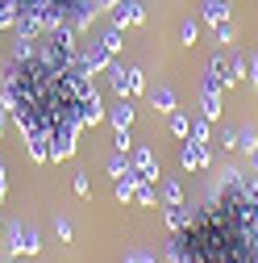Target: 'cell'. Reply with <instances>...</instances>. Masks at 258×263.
Wrapping results in <instances>:
<instances>
[{"label":"cell","instance_id":"obj_1","mask_svg":"<svg viewBox=\"0 0 258 263\" xmlns=\"http://www.w3.org/2000/svg\"><path fill=\"white\" fill-rule=\"evenodd\" d=\"M96 84L79 67H54L42 54L29 59H9L5 67V88L0 101L9 105V117L21 125L25 142L42 138L50 146V159L62 163L75 155V134H79V101Z\"/></svg>","mask_w":258,"mask_h":263},{"label":"cell","instance_id":"obj_2","mask_svg":"<svg viewBox=\"0 0 258 263\" xmlns=\"http://www.w3.org/2000/svg\"><path fill=\"white\" fill-rule=\"evenodd\" d=\"M171 263H258V176L225 167L217 192L171 234Z\"/></svg>","mask_w":258,"mask_h":263},{"label":"cell","instance_id":"obj_3","mask_svg":"<svg viewBox=\"0 0 258 263\" xmlns=\"http://www.w3.org/2000/svg\"><path fill=\"white\" fill-rule=\"evenodd\" d=\"M5 234H9V255H38L42 251V238H38V230L34 226H21V221H9L5 226Z\"/></svg>","mask_w":258,"mask_h":263},{"label":"cell","instance_id":"obj_4","mask_svg":"<svg viewBox=\"0 0 258 263\" xmlns=\"http://www.w3.org/2000/svg\"><path fill=\"white\" fill-rule=\"evenodd\" d=\"M109 84H113L117 96H129V101H134V96L146 88L142 71H138V67H121V63H109Z\"/></svg>","mask_w":258,"mask_h":263},{"label":"cell","instance_id":"obj_5","mask_svg":"<svg viewBox=\"0 0 258 263\" xmlns=\"http://www.w3.org/2000/svg\"><path fill=\"white\" fill-rule=\"evenodd\" d=\"M179 163H183V172H204L208 163H212V155H208V146H204V142H191V138H183Z\"/></svg>","mask_w":258,"mask_h":263},{"label":"cell","instance_id":"obj_6","mask_svg":"<svg viewBox=\"0 0 258 263\" xmlns=\"http://www.w3.org/2000/svg\"><path fill=\"white\" fill-rule=\"evenodd\" d=\"M129 167H134L142 180H158V176H163V172H158V159H154V151L150 146H134V151H129Z\"/></svg>","mask_w":258,"mask_h":263},{"label":"cell","instance_id":"obj_7","mask_svg":"<svg viewBox=\"0 0 258 263\" xmlns=\"http://www.w3.org/2000/svg\"><path fill=\"white\" fill-rule=\"evenodd\" d=\"M146 13H142V0H117L113 5V25L125 29V25H142Z\"/></svg>","mask_w":258,"mask_h":263},{"label":"cell","instance_id":"obj_8","mask_svg":"<svg viewBox=\"0 0 258 263\" xmlns=\"http://www.w3.org/2000/svg\"><path fill=\"white\" fill-rule=\"evenodd\" d=\"M109 63H113V50H109L104 42H92V50H88V54H79V67H83L88 76L109 71Z\"/></svg>","mask_w":258,"mask_h":263},{"label":"cell","instance_id":"obj_9","mask_svg":"<svg viewBox=\"0 0 258 263\" xmlns=\"http://www.w3.org/2000/svg\"><path fill=\"white\" fill-rule=\"evenodd\" d=\"M221 109H225V92H221V88H208V84H200V117L217 121V117H221Z\"/></svg>","mask_w":258,"mask_h":263},{"label":"cell","instance_id":"obj_10","mask_svg":"<svg viewBox=\"0 0 258 263\" xmlns=\"http://www.w3.org/2000/svg\"><path fill=\"white\" fill-rule=\"evenodd\" d=\"M96 121H104V105H100V92L92 88L79 101V125H96Z\"/></svg>","mask_w":258,"mask_h":263},{"label":"cell","instance_id":"obj_11","mask_svg":"<svg viewBox=\"0 0 258 263\" xmlns=\"http://www.w3.org/2000/svg\"><path fill=\"white\" fill-rule=\"evenodd\" d=\"M138 180H142V176H138L134 167H129V172H125L121 180H113V196H117L121 205H134V192H138Z\"/></svg>","mask_w":258,"mask_h":263},{"label":"cell","instance_id":"obj_12","mask_svg":"<svg viewBox=\"0 0 258 263\" xmlns=\"http://www.w3.org/2000/svg\"><path fill=\"white\" fill-rule=\"evenodd\" d=\"M109 121H113V129H129V125H134V101L121 96V101L109 109Z\"/></svg>","mask_w":258,"mask_h":263},{"label":"cell","instance_id":"obj_13","mask_svg":"<svg viewBox=\"0 0 258 263\" xmlns=\"http://www.w3.org/2000/svg\"><path fill=\"white\" fill-rule=\"evenodd\" d=\"M200 17H204L212 29H217V25H225V21H229V0H204Z\"/></svg>","mask_w":258,"mask_h":263},{"label":"cell","instance_id":"obj_14","mask_svg":"<svg viewBox=\"0 0 258 263\" xmlns=\"http://www.w3.org/2000/svg\"><path fill=\"white\" fill-rule=\"evenodd\" d=\"M134 205H142V209H154V205H158V192H154V184H150V180H138Z\"/></svg>","mask_w":258,"mask_h":263},{"label":"cell","instance_id":"obj_15","mask_svg":"<svg viewBox=\"0 0 258 263\" xmlns=\"http://www.w3.org/2000/svg\"><path fill=\"white\" fill-rule=\"evenodd\" d=\"M246 71H250V63H246L242 54H229V76H225V88H233L238 80H246Z\"/></svg>","mask_w":258,"mask_h":263},{"label":"cell","instance_id":"obj_16","mask_svg":"<svg viewBox=\"0 0 258 263\" xmlns=\"http://www.w3.org/2000/svg\"><path fill=\"white\" fill-rule=\"evenodd\" d=\"M163 205H167V209L183 205V184H179V180H163Z\"/></svg>","mask_w":258,"mask_h":263},{"label":"cell","instance_id":"obj_17","mask_svg":"<svg viewBox=\"0 0 258 263\" xmlns=\"http://www.w3.org/2000/svg\"><path fill=\"white\" fill-rule=\"evenodd\" d=\"M191 221V209L187 205H175V209H167V226H171V234H179V230Z\"/></svg>","mask_w":258,"mask_h":263},{"label":"cell","instance_id":"obj_18","mask_svg":"<svg viewBox=\"0 0 258 263\" xmlns=\"http://www.w3.org/2000/svg\"><path fill=\"white\" fill-rule=\"evenodd\" d=\"M154 109H158V113H175V92H171L167 84L154 92Z\"/></svg>","mask_w":258,"mask_h":263},{"label":"cell","instance_id":"obj_19","mask_svg":"<svg viewBox=\"0 0 258 263\" xmlns=\"http://www.w3.org/2000/svg\"><path fill=\"white\" fill-rule=\"evenodd\" d=\"M208 125H212L208 117H196V121L187 125V138H191V142H204V146H208Z\"/></svg>","mask_w":258,"mask_h":263},{"label":"cell","instance_id":"obj_20","mask_svg":"<svg viewBox=\"0 0 258 263\" xmlns=\"http://www.w3.org/2000/svg\"><path fill=\"white\" fill-rule=\"evenodd\" d=\"M179 42H183V46H196V42H200V25H196V21H183V25H179Z\"/></svg>","mask_w":258,"mask_h":263},{"label":"cell","instance_id":"obj_21","mask_svg":"<svg viewBox=\"0 0 258 263\" xmlns=\"http://www.w3.org/2000/svg\"><path fill=\"white\" fill-rule=\"evenodd\" d=\"M121 34H125V29H117V25H109V29H104V34H100V42H104V46H109V50L117 54V50L125 46V42H121Z\"/></svg>","mask_w":258,"mask_h":263},{"label":"cell","instance_id":"obj_22","mask_svg":"<svg viewBox=\"0 0 258 263\" xmlns=\"http://www.w3.org/2000/svg\"><path fill=\"white\" fill-rule=\"evenodd\" d=\"M125 172H129V155H121V151H117V155L109 159V176H113V180H121Z\"/></svg>","mask_w":258,"mask_h":263},{"label":"cell","instance_id":"obj_23","mask_svg":"<svg viewBox=\"0 0 258 263\" xmlns=\"http://www.w3.org/2000/svg\"><path fill=\"white\" fill-rule=\"evenodd\" d=\"M238 146H242L246 155H250V151L258 146V134H254V129H250V125H242V129H238Z\"/></svg>","mask_w":258,"mask_h":263},{"label":"cell","instance_id":"obj_24","mask_svg":"<svg viewBox=\"0 0 258 263\" xmlns=\"http://www.w3.org/2000/svg\"><path fill=\"white\" fill-rule=\"evenodd\" d=\"M54 234H58V242H71L75 238V226L67 217H54Z\"/></svg>","mask_w":258,"mask_h":263},{"label":"cell","instance_id":"obj_25","mask_svg":"<svg viewBox=\"0 0 258 263\" xmlns=\"http://www.w3.org/2000/svg\"><path fill=\"white\" fill-rule=\"evenodd\" d=\"M113 146H117L121 155H129V151H134V138H129V129H113Z\"/></svg>","mask_w":258,"mask_h":263},{"label":"cell","instance_id":"obj_26","mask_svg":"<svg viewBox=\"0 0 258 263\" xmlns=\"http://www.w3.org/2000/svg\"><path fill=\"white\" fill-rule=\"evenodd\" d=\"M187 125H191V121H187L183 113H175V117H171V134H175V138H187Z\"/></svg>","mask_w":258,"mask_h":263},{"label":"cell","instance_id":"obj_27","mask_svg":"<svg viewBox=\"0 0 258 263\" xmlns=\"http://www.w3.org/2000/svg\"><path fill=\"white\" fill-rule=\"evenodd\" d=\"M71 188H75V196H88V192H92V184H88V176H83V172H75Z\"/></svg>","mask_w":258,"mask_h":263},{"label":"cell","instance_id":"obj_28","mask_svg":"<svg viewBox=\"0 0 258 263\" xmlns=\"http://www.w3.org/2000/svg\"><path fill=\"white\" fill-rule=\"evenodd\" d=\"M217 42H221V46H229V42H233V25H229V21L217 25Z\"/></svg>","mask_w":258,"mask_h":263},{"label":"cell","instance_id":"obj_29","mask_svg":"<svg viewBox=\"0 0 258 263\" xmlns=\"http://www.w3.org/2000/svg\"><path fill=\"white\" fill-rule=\"evenodd\" d=\"M246 80H250V84H254V88H258V54H254V59H250V76H246Z\"/></svg>","mask_w":258,"mask_h":263},{"label":"cell","instance_id":"obj_30","mask_svg":"<svg viewBox=\"0 0 258 263\" xmlns=\"http://www.w3.org/2000/svg\"><path fill=\"white\" fill-rule=\"evenodd\" d=\"M5 121H9V105L0 101V138H5Z\"/></svg>","mask_w":258,"mask_h":263},{"label":"cell","instance_id":"obj_31","mask_svg":"<svg viewBox=\"0 0 258 263\" xmlns=\"http://www.w3.org/2000/svg\"><path fill=\"white\" fill-rule=\"evenodd\" d=\"M5 192H9V184H5V163H0V205H5Z\"/></svg>","mask_w":258,"mask_h":263},{"label":"cell","instance_id":"obj_32","mask_svg":"<svg viewBox=\"0 0 258 263\" xmlns=\"http://www.w3.org/2000/svg\"><path fill=\"white\" fill-rule=\"evenodd\" d=\"M246 159H250V172H254V176H258V146H254V151H250V155H246Z\"/></svg>","mask_w":258,"mask_h":263},{"label":"cell","instance_id":"obj_33","mask_svg":"<svg viewBox=\"0 0 258 263\" xmlns=\"http://www.w3.org/2000/svg\"><path fill=\"white\" fill-rule=\"evenodd\" d=\"M113 5H117V0H92V9H96V13H100V9H113Z\"/></svg>","mask_w":258,"mask_h":263},{"label":"cell","instance_id":"obj_34","mask_svg":"<svg viewBox=\"0 0 258 263\" xmlns=\"http://www.w3.org/2000/svg\"><path fill=\"white\" fill-rule=\"evenodd\" d=\"M134 255H138V263H158V259H154V255H146V251H134Z\"/></svg>","mask_w":258,"mask_h":263},{"label":"cell","instance_id":"obj_35","mask_svg":"<svg viewBox=\"0 0 258 263\" xmlns=\"http://www.w3.org/2000/svg\"><path fill=\"white\" fill-rule=\"evenodd\" d=\"M125 263H138V255H125Z\"/></svg>","mask_w":258,"mask_h":263},{"label":"cell","instance_id":"obj_36","mask_svg":"<svg viewBox=\"0 0 258 263\" xmlns=\"http://www.w3.org/2000/svg\"><path fill=\"white\" fill-rule=\"evenodd\" d=\"M0 263H13V255H9V259H0Z\"/></svg>","mask_w":258,"mask_h":263},{"label":"cell","instance_id":"obj_37","mask_svg":"<svg viewBox=\"0 0 258 263\" xmlns=\"http://www.w3.org/2000/svg\"><path fill=\"white\" fill-rule=\"evenodd\" d=\"M0 42H5V38H0Z\"/></svg>","mask_w":258,"mask_h":263}]
</instances>
